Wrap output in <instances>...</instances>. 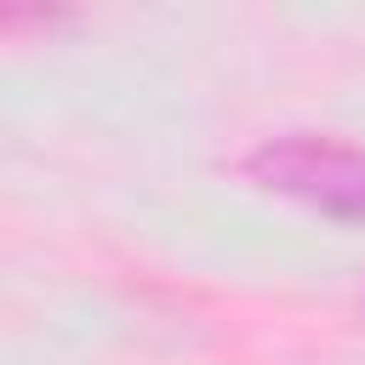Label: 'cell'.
Listing matches in <instances>:
<instances>
[{"instance_id":"6da1fadb","label":"cell","mask_w":365,"mask_h":365,"mask_svg":"<svg viewBox=\"0 0 365 365\" xmlns=\"http://www.w3.org/2000/svg\"><path fill=\"white\" fill-rule=\"evenodd\" d=\"M251 171L279 188L297 194L331 217H365V154L325 143V137H285L251 154Z\"/></svg>"}]
</instances>
